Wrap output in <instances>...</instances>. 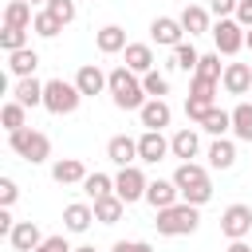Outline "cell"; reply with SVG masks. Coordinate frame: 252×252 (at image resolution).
<instances>
[{
    "label": "cell",
    "instance_id": "6da1fadb",
    "mask_svg": "<svg viewBox=\"0 0 252 252\" xmlns=\"http://www.w3.org/2000/svg\"><path fill=\"white\" fill-rule=\"evenodd\" d=\"M110 94H114V106H118V110H142V106L150 102L142 79H138L130 67H114V71H110Z\"/></svg>",
    "mask_w": 252,
    "mask_h": 252
},
{
    "label": "cell",
    "instance_id": "7a4b0ae2",
    "mask_svg": "<svg viewBox=\"0 0 252 252\" xmlns=\"http://www.w3.org/2000/svg\"><path fill=\"white\" fill-rule=\"evenodd\" d=\"M154 224H158V232H161V236H189V232H197V224H201V209H197V205L177 201V205L161 209Z\"/></svg>",
    "mask_w": 252,
    "mask_h": 252
},
{
    "label": "cell",
    "instance_id": "3957f363",
    "mask_svg": "<svg viewBox=\"0 0 252 252\" xmlns=\"http://www.w3.org/2000/svg\"><path fill=\"white\" fill-rule=\"evenodd\" d=\"M8 146H12V154H20V158L32 161V165H39V161L51 158V138L39 134V130H32V126L12 130V134H8Z\"/></svg>",
    "mask_w": 252,
    "mask_h": 252
},
{
    "label": "cell",
    "instance_id": "277c9868",
    "mask_svg": "<svg viewBox=\"0 0 252 252\" xmlns=\"http://www.w3.org/2000/svg\"><path fill=\"white\" fill-rule=\"evenodd\" d=\"M79 102H83V94H79L75 83H67V79H47L43 83V106L51 114H75Z\"/></svg>",
    "mask_w": 252,
    "mask_h": 252
},
{
    "label": "cell",
    "instance_id": "5b68a950",
    "mask_svg": "<svg viewBox=\"0 0 252 252\" xmlns=\"http://www.w3.org/2000/svg\"><path fill=\"white\" fill-rule=\"evenodd\" d=\"M146 189H150V181H146V173H142L138 165L118 169V177H114V197H122L126 205H134V201H146Z\"/></svg>",
    "mask_w": 252,
    "mask_h": 252
},
{
    "label": "cell",
    "instance_id": "8992f818",
    "mask_svg": "<svg viewBox=\"0 0 252 252\" xmlns=\"http://www.w3.org/2000/svg\"><path fill=\"white\" fill-rule=\"evenodd\" d=\"M75 87H79L83 98H94V94L110 91V71H102L98 63H83V67L75 71Z\"/></svg>",
    "mask_w": 252,
    "mask_h": 252
},
{
    "label": "cell",
    "instance_id": "52a82bcc",
    "mask_svg": "<svg viewBox=\"0 0 252 252\" xmlns=\"http://www.w3.org/2000/svg\"><path fill=\"white\" fill-rule=\"evenodd\" d=\"M220 232H224L228 240L252 236V209H248V205H228V209L220 213Z\"/></svg>",
    "mask_w": 252,
    "mask_h": 252
},
{
    "label": "cell",
    "instance_id": "ba28073f",
    "mask_svg": "<svg viewBox=\"0 0 252 252\" xmlns=\"http://www.w3.org/2000/svg\"><path fill=\"white\" fill-rule=\"evenodd\" d=\"M213 39H217V51L220 55H236L244 47V28L236 20H217L213 24Z\"/></svg>",
    "mask_w": 252,
    "mask_h": 252
},
{
    "label": "cell",
    "instance_id": "9c48e42d",
    "mask_svg": "<svg viewBox=\"0 0 252 252\" xmlns=\"http://www.w3.org/2000/svg\"><path fill=\"white\" fill-rule=\"evenodd\" d=\"M150 35H154L158 47H177V43H185V28H181V20H173V16H158V20L150 24Z\"/></svg>",
    "mask_w": 252,
    "mask_h": 252
},
{
    "label": "cell",
    "instance_id": "30bf717a",
    "mask_svg": "<svg viewBox=\"0 0 252 252\" xmlns=\"http://www.w3.org/2000/svg\"><path fill=\"white\" fill-rule=\"evenodd\" d=\"M165 154H169V138H165L161 130H146V134L138 138V161H150V165H158Z\"/></svg>",
    "mask_w": 252,
    "mask_h": 252
},
{
    "label": "cell",
    "instance_id": "8fae6325",
    "mask_svg": "<svg viewBox=\"0 0 252 252\" xmlns=\"http://www.w3.org/2000/svg\"><path fill=\"white\" fill-rule=\"evenodd\" d=\"M43 240H47V236L39 232L35 220H16V228H12V236H8V244H12L16 252H35Z\"/></svg>",
    "mask_w": 252,
    "mask_h": 252
},
{
    "label": "cell",
    "instance_id": "7c38bea8",
    "mask_svg": "<svg viewBox=\"0 0 252 252\" xmlns=\"http://www.w3.org/2000/svg\"><path fill=\"white\" fill-rule=\"evenodd\" d=\"M106 158L118 165V169H126V165H134L138 161V138H126V134H114L110 142H106Z\"/></svg>",
    "mask_w": 252,
    "mask_h": 252
},
{
    "label": "cell",
    "instance_id": "4fadbf2b",
    "mask_svg": "<svg viewBox=\"0 0 252 252\" xmlns=\"http://www.w3.org/2000/svg\"><path fill=\"white\" fill-rule=\"evenodd\" d=\"M173 185H177L181 193L201 189V185H209V169H205V165H197V161H181V165L173 169Z\"/></svg>",
    "mask_w": 252,
    "mask_h": 252
},
{
    "label": "cell",
    "instance_id": "5bb4252c",
    "mask_svg": "<svg viewBox=\"0 0 252 252\" xmlns=\"http://www.w3.org/2000/svg\"><path fill=\"white\" fill-rule=\"evenodd\" d=\"M220 87H224L228 94H248V87H252V67H248V63H224Z\"/></svg>",
    "mask_w": 252,
    "mask_h": 252
},
{
    "label": "cell",
    "instance_id": "9a60e30c",
    "mask_svg": "<svg viewBox=\"0 0 252 252\" xmlns=\"http://www.w3.org/2000/svg\"><path fill=\"white\" fill-rule=\"evenodd\" d=\"M138 118H142V126H146V130H165V126H169V118H173V110H169V102H165V98H150V102L138 110Z\"/></svg>",
    "mask_w": 252,
    "mask_h": 252
},
{
    "label": "cell",
    "instance_id": "2e32d148",
    "mask_svg": "<svg viewBox=\"0 0 252 252\" xmlns=\"http://www.w3.org/2000/svg\"><path fill=\"white\" fill-rule=\"evenodd\" d=\"M51 177H55L59 185H83V181H87V165H83L79 158H59V161L51 165Z\"/></svg>",
    "mask_w": 252,
    "mask_h": 252
},
{
    "label": "cell",
    "instance_id": "e0dca14e",
    "mask_svg": "<svg viewBox=\"0 0 252 252\" xmlns=\"http://www.w3.org/2000/svg\"><path fill=\"white\" fill-rule=\"evenodd\" d=\"M177 197H181V189L173 185V177H169V181H161V177H158V181H150V189H146V201H150L158 213H161V209H169V205H177Z\"/></svg>",
    "mask_w": 252,
    "mask_h": 252
},
{
    "label": "cell",
    "instance_id": "ac0fdd59",
    "mask_svg": "<svg viewBox=\"0 0 252 252\" xmlns=\"http://www.w3.org/2000/svg\"><path fill=\"white\" fill-rule=\"evenodd\" d=\"M91 220H94V205H87V201H71V205L63 209V224H67V232H87Z\"/></svg>",
    "mask_w": 252,
    "mask_h": 252
},
{
    "label": "cell",
    "instance_id": "d6986e66",
    "mask_svg": "<svg viewBox=\"0 0 252 252\" xmlns=\"http://www.w3.org/2000/svg\"><path fill=\"white\" fill-rule=\"evenodd\" d=\"M94 47H98L102 55H114V51H126L130 43H126V32H122L118 24H106V28L94 32Z\"/></svg>",
    "mask_w": 252,
    "mask_h": 252
},
{
    "label": "cell",
    "instance_id": "ffe728a7",
    "mask_svg": "<svg viewBox=\"0 0 252 252\" xmlns=\"http://www.w3.org/2000/svg\"><path fill=\"white\" fill-rule=\"evenodd\" d=\"M197 150H201V138H197V130H177L173 138H169V154L173 158H181V161H193L197 158Z\"/></svg>",
    "mask_w": 252,
    "mask_h": 252
},
{
    "label": "cell",
    "instance_id": "44dd1931",
    "mask_svg": "<svg viewBox=\"0 0 252 252\" xmlns=\"http://www.w3.org/2000/svg\"><path fill=\"white\" fill-rule=\"evenodd\" d=\"M122 67H130L134 75H150V71H154V47H150V43H130Z\"/></svg>",
    "mask_w": 252,
    "mask_h": 252
},
{
    "label": "cell",
    "instance_id": "7402d4cb",
    "mask_svg": "<svg viewBox=\"0 0 252 252\" xmlns=\"http://www.w3.org/2000/svg\"><path fill=\"white\" fill-rule=\"evenodd\" d=\"M12 98H16L20 106H28V110H32V106H43V83H39L35 75H32V79H20V83L12 87Z\"/></svg>",
    "mask_w": 252,
    "mask_h": 252
},
{
    "label": "cell",
    "instance_id": "603a6c76",
    "mask_svg": "<svg viewBox=\"0 0 252 252\" xmlns=\"http://www.w3.org/2000/svg\"><path fill=\"white\" fill-rule=\"evenodd\" d=\"M177 20H181V28H185L189 35H201V32H213V28H209V12H205L201 4H185Z\"/></svg>",
    "mask_w": 252,
    "mask_h": 252
},
{
    "label": "cell",
    "instance_id": "cb8c5ba5",
    "mask_svg": "<svg viewBox=\"0 0 252 252\" xmlns=\"http://www.w3.org/2000/svg\"><path fill=\"white\" fill-rule=\"evenodd\" d=\"M39 67V51H32V47H24V51H12L8 55V71L16 75V79H32V71Z\"/></svg>",
    "mask_w": 252,
    "mask_h": 252
},
{
    "label": "cell",
    "instance_id": "d4e9b609",
    "mask_svg": "<svg viewBox=\"0 0 252 252\" xmlns=\"http://www.w3.org/2000/svg\"><path fill=\"white\" fill-rule=\"evenodd\" d=\"M209 165H213V169H232V165H236V146H232L228 138H217V142L209 146Z\"/></svg>",
    "mask_w": 252,
    "mask_h": 252
},
{
    "label": "cell",
    "instance_id": "484cf974",
    "mask_svg": "<svg viewBox=\"0 0 252 252\" xmlns=\"http://www.w3.org/2000/svg\"><path fill=\"white\" fill-rule=\"evenodd\" d=\"M122 213H126V201L122 197H102V201H94V220H102V224H118L122 220Z\"/></svg>",
    "mask_w": 252,
    "mask_h": 252
},
{
    "label": "cell",
    "instance_id": "4316f807",
    "mask_svg": "<svg viewBox=\"0 0 252 252\" xmlns=\"http://www.w3.org/2000/svg\"><path fill=\"white\" fill-rule=\"evenodd\" d=\"M201 130H205V134H213V138H224V134L232 130V110H220V106H213V110L205 114Z\"/></svg>",
    "mask_w": 252,
    "mask_h": 252
},
{
    "label": "cell",
    "instance_id": "83f0119b",
    "mask_svg": "<svg viewBox=\"0 0 252 252\" xmlns=\"http://www.w3.org/2000/svg\"><path fill=\"white\" fill-rule=\"evenodd\" d=\"M32 20H35V12H32L28 0H12V4L4 8V24H8V28H32Z\"/></svg>",
    "mask_w": 252,
    "mask_h": 252
},
{
    "label": "cell",
    "instance_id": "f1b7e54d",
    "mask_svg": "<svg viewBox=\"0 0 252 252\" xmlns=\"http://www.w3.org/2000/svg\"><path fill=\"white\" fill-rule=\"evenodd\" d=\"M83 193H87V201H102V197L114 193V177H106V173H87Z\"/></svg>",
    "mask_w": 252,
    "mask_h": 252
},
{
    "label": "cell",
    "instance_id": "f546056e",
    "mask_svg": "<svg viewBox=\"0 0 252 252\" xmlns=\"http://www.w3.org/2000/svg\"><path fill=\"white\" fill-rule=\"evenodd\" d=\"M232 134L240 142H252V102H236L232 106Z\"/></svg>",
    "mask_w": 252,
    "mask_h": 252
},
{
    "label": "cell",
    "instance_id": "4dcf8cb0",
    "mask_svg": "<svg viewBox=\"0 0 252 252\" xmlns=\"http://www.w3.org/2000/svg\"><path fill=\"white\" fill-rule=\"evenodd\" d=\"M197 63H201V51L193 43H177L173 47V67L185 71V75H197Z\"/></svg>",
    "mask_w": 252,
    "mask_h": 252
},
{
    "label": "cell",
    "instance_id": "1f68e13d",
    "mask_svg": "<svg viewBox=\"0 0 252 252\" xmlns=\"http://www.w3.org/2000/svg\"><path fill=\"white\" fill-rule=\"evenodd\" d=\"M0 122H4V130H8V134H12V130H24V126H28V106H20L16 98H12V102H4Z\"/></svg>",
    "mask_w": 252,
    "mask_h": 252
},
{
    "label": "cell",
    "instance_id": "d6a6232c",
    "mask_svg": "<svg viewBox=\"0 0 252 252\" xmlns=\"http://www.w3.org/2000/svg\"><path fill=\"white\" fill-rule=\"evenodd\" d=\"M32 32H35V35H43V39H55V35L63 32V24H59V20H55V16L43 8V12H35V20H32Z\"/></svg>",
    "mask_w": 252,
    "mask_h": 252
},
{
    "label": "cell",
    "instance_id": "836d02e7",
    "mask_svg": "<svg viewBox=\"0 0 252 252\" xmlns=\"http://www.w3.org/2000/svg\"><path fill=\"white\" fill-rule=\"evenodd\" d=\"M0 47L12 55V51H24L28 47V28H8L4 24V32H0Z\"/></svg>",
    "mask_w": 252,
    "mask_h": 252
},
{
    "label": "cell",
    "instance_id": "e575fe53",
    "mask_svg": "<svg viewBox=\"0 0 252 252\" xmlns=\"http://www.w3.org/2000/svg\"><path fill=\"white\" fill-rule=\"evenodd\" d=\"M197 75H201V79H213V83H220V75H224V67H220V51H209V55H201V63H197Z\"/></svg>",
    "mask_w": 252,
    "mask_h": 252
},
{
    "label": "cell",
    "instance_id": "d590c367",
    "mask_svg": "<svg viewBox=\"0 0 252 252\" xmlns=\"http://www.w3.org/2000/svg\"><path fill=\"white\" fill-rule=\"evenodd\" d=\"M43 8H47V12H51V16L59 20V24H63V28H67V24H71V20L79 16V8H75V0H47Z\"/></svg>",
    "mask_w": 252,
    "mask_h": 252
},
{
    "label": "cell",
    "instance_id": "8d00e7d4",
    "mask_svg": "<svg viewBox=\"0 0 252 252\" xmlns=\"http://www.w3.org/2000/svg\"><path fill=\"white\" fill-rule=\"evenodd\" d=\"M142 87H146V94H150V98H165V94H169V79H165V75H158V71L142 75Z\"/></svg>",
    "mask_w": 252,
    "mask_h": 252
},
{
    "label": "cell",
    "instance_id": "74e56055",
    "mask_svg": "<svg viewBox=\"0 0 252 252\" xmlns=\"http://www.w3.org/2000/svg\"><path fill=\"white\" fill-rule=\"evenodd\" d=\"M189 94H193V98H205V102H213V94H217V83H213V79H201V75H193V83H189Z\"/></svg>",
    "mask_w": 252,
    "mask_h": 252
},
{
    "label": "cell",
    "instance_id": "f35d334b",
    "mask_svg": "<svg viewBox=\"0 0 252 252\" xmlns=\"http://www.w3.org/2000/svg\"><path fill=\"white\" fill-rule=\"evenodd\" d=\"M213 110V102H205V98H185V118H193V122H205V114Z\"/></svg>",
    "mask_w": 252,
    "mask_h": 252
},
{
    "label": "cell",
    "instance_id": "ab89813d",
    "mask_svg": "<svg viewBox=\"0 0 252 252\" xmlns=\"http://www.w3.org/2000/svg\"><path fill=\"white\" fill-rule=\"evenodd\" d=\"M181 201H185V205H197V209H201V205H209V201H213V185L189 189V193H181Z\"/></svg>",
    "mask_w": 252,
    "mask_h": 252
},
{
    "label": "cell",
    "instance_id": "60d3db41",
    "mask_svg": "<svg viewBox=\"0 0 252 252\" xmlns=\"http://www.w3.org/2000/svg\"><path fill=\"white\" fill-rule=\"evenodd\" d=\"M20 197V189H16V181L12 177H0V209H12V201Z\"/></svg>",
    "mask_w": 252,
    "mask_h": 252
},
{
    "label": "cell",
    "instance_id": "b9f144b4",
    "mask_svg": "<svg viewBox=\"0 0 252 252\" xmlns=\"http://www.w3.org/2000/svg\"><path fill=\"white\" fill-rule=\"evenodd\" d=\"M236 4L240 0H209V8L217 12V20H232L236 16Z\"/></svg>",
    "mask_w": 252,
    "mask_h": 252
},
{
    "label": "cell",
    "instance_id": "7bdbcfd3",
    "mask_svg": "<svg viewBox=\"0 0 252 252\" xmlns=\"http://www.w3.org/2000/svg\"><path fill=\"white\" fill-rule=\"evenodd\" d=\"M35 252H75V248L67 244V236H47V240H43Z\"/></svg>",
    "mask_w": 252,
    "mask_h": 252
},
{
    "label": "cell",
    "instance_id": "ee69618b",
    "mask_svg": "<svg viewBox=\"0 0 252 252\" xmlns=\"http://www.w3.org/2000/svg\"><path fill=\"white\" fill-rule=\"evenodd\" d=\"M232 20H236V24H240V28L248 32V28H252V0H240V4H236V16H232Z\"/></svg>",
    "mask_w": 252,
    "mask_h": 252
},
{
    "label": "cell",
    "instance_id": "f6af8a7d",
    "mask_svg": "<svg viewBox=\"0 0 252 252\" xmlns=\"http://www.w3.org/2000/svg\"><path fill=\"white\" fill-rule=\"evenodd\" d=\"M110 252H154V248H150L146 240H118Z\"/></svg>",
    "mask_w": 252,
    "mask_h": 252
},
{
    "label": "cell",
    "instance_id": "bcb514c9",
    "mask_svg": "<svg viewBox=\"0 0 252 252\" xmlns=\"http://www.w3.org/2000/svg\"><path fill=\"white\" fill-rule=\"evenodd\" d=\"M12 228H16L12 213H8V209H0V236H12Z\"/></svg>",
    "mask_w": 252,
    "mask_h": 252
},
{
    "label": "cell",
    "instance_id": "7dc6e473",
    "mask_svg": "<svg viewBox=\"0 0 252 252\" xmlns=\"http://www.w3.org/2000/svg\"><path fill=\"white\" fill-rule=\"evenodd\" d=\"M224 252H252V248H248L244 240H228V248H224Z\"/></svg>",
    "mask_w": 252,
    "mask_h": 252
},
{
    "label": "cell",
    "instance_id": "c3c4849f",
    "mask_svg": "<svg viewBox=\"0 0 252 252\" xmlns=\"http://www.w3.org/2000/svg\"><path fill=\"white\" fill-rule=\"evenodd\" d=\"M244 47H248V51H252V28H248V32H244Z\"/></svg>",
    "mask_w": 252,
    "mask_h": 252
},
{
    "label": "cell",
    "instance_id": "681fc988",
    "mask_svg": "<svg viewBox=\"0 0 252 252\" xmlns=\"http://www.w3.org/2000/svg\"><path fill=\"white\" fill-rule=\"evenodd\" d=\"M75 252H98V248H94V244H79Z\"/></svg>",
    "mask_w": 252,
    "mask_h": 252
},
{
    "label": "cell",
    "instance_id": "f907efd6",
    "mask_svg": "<svg viewBox=\"0 0 252 252\" xmlns=\"http://www.w3.org/2000/svg\"><path fill=\"white\" fill-rule=\"evenodd\" d=\"M28 4H47V0H28Z\"/></svg>",
    "mask_w": 252,
    "mask_h": 252
}]
</instances>
